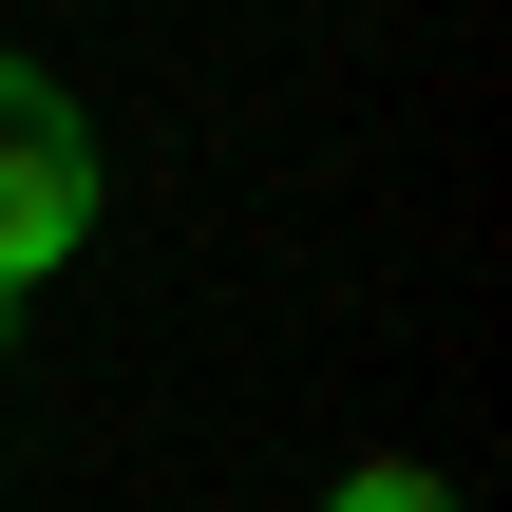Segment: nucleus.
<instances>
[{"mask_svg":"<svg viewBox=\"0 0 512 512\" xmlns=\"http://www.w3.org/2000/svg\"><path fill=\"white\" fill-rule=\"evenodd\" d=\"M76 247H95V114H76L38 57H0V304L57 285Z\"/></svg>","mask_w":512,"mask_h":512,"instance_id":"f257e3e1","label":"nucleus"},{"mask_svg":"<svg viewBox=\"0 0 512 512\" xmlns=\"http://www.w3.org/2000/svg\"><path fill=\"white\" fill-rule=\"evenodd\" d=\"M323 512H456V475H418V456H361V475H342Z\"/></svg>","mask_w":512,"mask_h":512,"instance_id":"f03ea898","label":"nucleus"}]
</instances>
